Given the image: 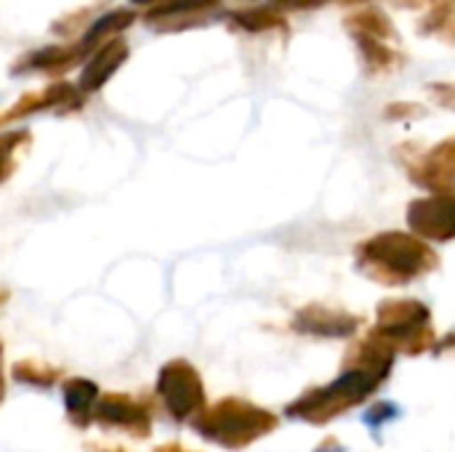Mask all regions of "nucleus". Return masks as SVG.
<instances>
[{
	"label": "nucleus",
	"instance_id": "21",
	"mask_svg": "<svg viewBox=\"0 0 455 452\" xmlns=\"http://www.w3.org/2000/svg\"><path fill=\"white\" fill-rule=\"evenodd\" d=\"M328 0H272V5L280 11H312V8H320Z\"/></svg>",
	"mask_w": 455,
	"mask_h": 452
},
{
	"label": "nucleus",
	"instance_id": "10",
	"mask_svg": "<svg viewBox=\"0 0 455 452\" xmlns=\"http://www.w3.org/2000/svg\"><path fill=\"white\" fill-rule=\"evenodd\" d=\"M101 394H104L101 386L91 378H83V376L64 378L61 402H64L67 424L77 432H88L93 426V416H96V405H99Z\"/></svg>",
	"mask_w": 455,
	"mask_h": 452
},
{
	"label": "nucleus",
	"instance_id": "22",
	"mask_svg": "<svg viewBox=\"0 0 455 452\" xmlns=\"http://www.w3.org/2000/svg\"><path fill=\"white\" fill-rule=\"evenodd\" d=\"M435 354H437V357H443V354H455V333H448L443 341H437Z\"/></svg>",
	"mask_w": 455,
	"mask_h": 452
},
{
	"label": "nucleus",
	"instance_id": "25",
	"mask_svg": "<svg viewBox=\"0 0 455 452\" xmlns=\"http://www.w3.org/2000/svg\"><path fill=\"white\" fill-rule=\"evenodd\" d=\"M152 452H200V450H189V448H184L181 442H168V445H160V448H155Z\"/></svg>",
	"mask_w": 455,
	"mask_h": 452
},
{
	"label": "nucleus",
	"instance_id": "3",
	"mask_svg": "<svg viewBox=\"0 0 455 452\" xmlns=\"http://www.w3.org/2000/svg\"><path fill=\"white\" fill-rule=\"evenodd\" d=\"M192 429L200 440L229 452L248 450L259 440L280 429V416L243 397H224L208 405L195 421Z\"/></svg>",
	"mask_w": 455,
	"mask_h": 452
},
{
	"label": "nucleus",
	"instance_id": "19",
	"mask_svg": "<svg viewBox=\"0 0 455 452\" xmlns=\"http://www.w3.org/2000/svg\"><path fill=\"white\" fill-rule=\"evenodd\" d=\"M427 109L421 104H408V101H400V104H392L387 107V117L389 120H413V117H424Z\"/></svg>",
	"mask_w": 455,
	"mask_h": 452
},
{
	"label": "nucleus",
	"instance_id": "9",
	"mask_svg": "<svg viewBox=\"0 0 455 452\" xmlns=\"http://www.w3.org/2000/svg\"><path fill=\"white\" fill-rule=\"evenodd\" d=\"M411 234L424 242H451L455 240V197L427 194L408 205Z\"/></svg>",
	"mask_w": 455,
	"mask_h": 452
},
{
	"label": "nucleus",
	"instance_id": "7",
	"mask_svg": "<svg viewBox=\"0 0 455 452\" xmlns=\"http://www.w3.org/2000/svg\"><path fill=\"white\" fill-rule=\"evenodd\" d=\"M405 168L408 178L429 194L455 197V136L435 144L421 155H413Z\"/></svg>",
	"mask_w": 455,
	"mask_h": 452
},
{
	"label": "nucleus",
	"instance_id": "27",
	"mask_svg": "<svg viewBox=\"0 0 455 452\" xmlns=\"http://www.w3.org/2000/svg\"><path fill=\"white\" fill-rule=\"evenodd\" d=\"M136 3H147V0H136Z\"/></svg>",
	"mask_w": 455,
	"mask_h": 452
},
{
	"label": "nucleus",
	"instance_id": "18",
	"mask_svg": "<svg viewBox=\"0 0 455 452\" xmlns=\"http://www.w3.org/2000/svg\"><path fill=\"white\" fill-rule=\"evenodd\" d=\"M397 416H400V410H397L395 402H379V405H373V408L365 413V424H368L371 429H381V426H387L389 421H395Z\"/></svg>",
	"mask_w": 455,
	"mask_h": 452
},
{
	"label": "nucleus",
	"instance_id": "2",
	"mask_svg": "<svg viewBox=\"0 0 455 452\" xmlns=\"http://www.w3.org/2000/svg\"><path fill=\"white\" fill-rule=\"evenodd\" d=\"M389 376L392 373L371 365L344 362V370L331 384L307 389L285 408V416L291 421H301L309 426H328L341 416L352 413L355 408L365 405L389 381Z\"/></svg>",
	"mask_w": 455,
	"mask_h": 452
},
{
	"label": "nucleus",
	"instance_id": "23",
	"mask_svg": "<svg viewBox=\"0 0 455 452\" xmlns=\"http://www.w3.org/2000/svg\"><path fill=\"white\" fill-rule=\"evenodd\" d=\"M5 392H8V386H5V346L0 341V408L5 402Z\"/></svg>",
	"mask_w": 455,
	"mask_h": 452
},
{
	"label": "nucleus",
	"instance_id": "17",
	"mask_svg": "<svg viewBox=\"0 0 455 452\" xmlns=\"http://www.w3.org/2000/svg\"><path fill=\"white\" fill-rule=\"evenodd\" d=\"M29 144L27 131H13L0 136V184H5L16 173V155Z\"/></svg>",
	"mask_w": 455,
	"mask_h": 452
},
{
	"label": "nucleus",
	"instance_id": "26",
	"mask_svg": "<svg viewBox=\"0 0 455 452\" xmlns=\"http://www.w3.org/2000/svg\"><path fill=\"white\" fill-rule=\"evenodd\" d=\"M8 301H11V290L0 285V309H3V306H5Z\"/></svg>",
	"mask_w": 455,
	"mask_h": 452
},
{
	"label": "nucleus",
	"instance_id": "4",
	"mask_svg": "<svg viewBox=\"0 0 455 452\" xmlns=\"http://www.w3.org/2000/svg\"><path fill=\"white\" fill-rule=\"evenodd\" d=\"M371 333L408 357H421L437 346L432 309L419 298H384L376 306V325Z\"/></svg>",
	"mask_w": 455,
	"mask_h": 452
},
{
	"label": "nucleus",
	"instance_id": "20",
	"mask_svg": "<svg viewBox=\"0 0 455 452\" xmlns=\"http://www.w3.org/2000/svg\"><path fill=\"white\" fill-rule=\"evenodd\" d=\"M429 93L440 107L455 112V83H435V85H429Z\"/></svg>",
	"mask_w": 455,
	"mask_h": 452
},
{
	"label": "nucleus",
	"instance_id": "13",
	"mask_svg": "<svg viewBox=\"0 0 455 452\" xmlns=\"http://www.w3.org/2000/svg\"><path fill=\"white\" fill-rule=\"evenodd\" d=\"M232 24L243 32H269V29H288V19L275 5H253L240 8L232 13Z\"/></svg>",
	"mask_w": 455,
	"mask_h": 452
},
{
	"label": "nucleus",
	"instance_id": "8",
	"mask_svg": "<svg viewBox=\"0 0 455 452\" xmlns=\"http://www.w3.org/2000/svg\"><path fill=\"white\" fill-rule=\"evenodd\" d=\"M363 320L347 309H336V306H325V304H307L301 306L293 320H291V330L299 336H309V338H333V341H347L360 330Z\"/></svg>",
	"mask_w": 455,
	"mask_h": 452
},
{
	"label": "nucleus",
	"instance_id": "1",
	"mask_svg": "<svg viewBox=\"0 0 455 452\" xmlns=\"http://www.w3.org/2000/svg\"><path fill=\"white\" fill-rule=\"evenodd\" d=\"M357 269L387 288H403L429 277L440 266L437 250L408 232H379L355 250Z\"/></svg>",
	"mask_w": 455,
	"mask_h": 452
},
{
	"label": "nucleus",
	"instance_id": "14",
	"mask_svg": "<svg viewBox=\"0 0 455 452\" xmlns=\"http://www.w3.org/2000/svg\"><path fill=\"white\" fill-rule=\"evenodd\" d=\"M360 53H363V61L368 67L371 75H381V72H389L395 69L397 64V53L392 51L389 43L384 40H373V37H355Z\"/></svg>",
	"mask_w": 455,
	"mask_h": 452
},
{
	"label": "nucleus",
	"instance_id": "5",
	"mask_svg": "<svg viewBox=\"0 0 455 452\" xmlns=\"http://www.w3.org/2000/svg\"><path fill=\"white\" fill-rule=\"evenodd\" d=\"M155 397L179 426L189 424L208 408V394L200 370L189 360H168L155 378Z\"/></svg>",
	"mask_w": 455,
	"mask_h": 452
},
{
	"label": "nucleus",
	"instance_id": "15",
	"mask_svg": "<svg viewBox=\"0 0 455 452\" xmlns=\"http://www.w3.org/2000/svg\"><path fill=\"white\" fill-rule=\"evenodd\" d=\"M128 56V51L123 48V45H115V48H107L99 59H93L88 67H85V72H83V88L85 91H96L117 67H120V61Z\"/></svg>",
	"mask_w": 455,
	"mask_h": 452
},
{
	"label": "nucleus",
	"instance_id": "12",
	"mask_svg": "<svg viewBox=\"0 0 455 452\" xmlns=\"http://www.w3.org/2000/svg\"><path fill=\"white\" fill-rule=\"evenodd\" d=\"M344 27L349 29L352 37H373V40H384V43H389L395 37V24L389 21V16L381 8L355 11L344 19Z\"/></svg>",
	"mask_w": 455,
	"mask_h": 452
},
{
	"label": "nucleus",
	"instance_id": "11",
	"mask_svg": "<svg viewBox=\"0 0 455 452\" xmlns=\"http://www.w3.org/2000/svg\"><path fill=\"white\" fill-rule=\"evenodd\" d=\"M11 378L19 386L48 392L53 386H61L67 376H64V368L61 365L43 362V360H19V362L11 365Z\"/></svg>",
	"mask_w": 455,
	"mask_h": 452
},
{
	"label": "nucleus",
	"instance_id": "24",
	"mask_svg": "<svg viewBox=\"0 0 455 452\" xmlns=\"http://www.w3.org/2000/svg\"><path fill=\"white\" fill-rule=\"evenodd\" d=\"M405 5H419V3H429L432 8H440V5H448V8H455V0H403Z\"/></svg>",
	"mask_w": 455,
	"mask_h": 452
},
{
	"label": "nucleus",
	"instance_id": "16",
	"mask_svg": "<svg viewBox=\"0 0 455 452\" xmlns=\"http://www.w3.org/2000/svg\"><path fill=\"white\" fill-rule=\"evenodd\" d=\"M419 29L427 37H437V40H443L448 45H455V8H448V5L432 8L421 19Z\"/></svg>",
	"mask_w": 455,
	"mask_h": 452
},
{
	"label": "nucleus",
	"instance_id": "6",
	"mask_svg": "<svg viewBox=\"0 0 455 452\" xmlns=\"http://www.w3.org/2000/svg\"><path fill=\"white\" fill-rule=\"evenodd\" d=\"M93 426H99L104 434H120L133 442H147L155 426L152 400L144 394L104 392L96 405Z\"/></svg>",
	"mask_w": 455,
	"mask_h": 452
}]
</instances>
